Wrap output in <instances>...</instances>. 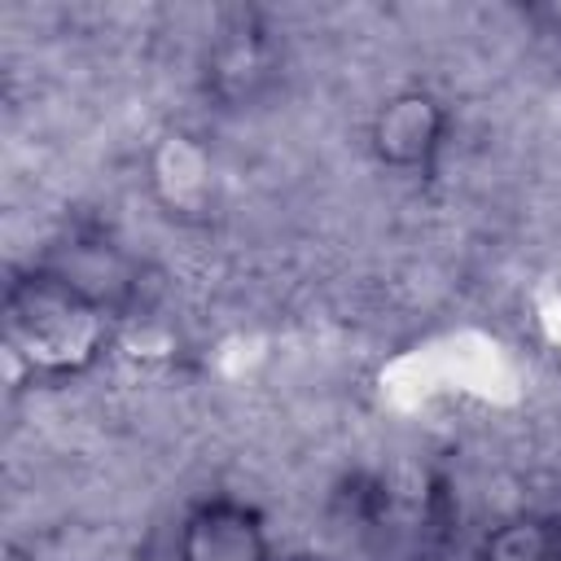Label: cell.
Listing matches in <instances>:
<instances>
[{
  "label": "cell",
  "instance_id": "4",
  "mask_svg": "<svg viewBox=\"0 0 561 561\" xmlns=\"http://www.w3.org/2000/svg\"><path fill=\"white\" fill-rule=\"evenodd\" d=\"M149 188L158 206L180 224H206L219 206L215 153L193 131H162L149 149Z\"/></svg>",
  "mask_w": 561,
  "mask_h": 561
},
{
  "label": "cell",
  "instance_id": "9",
  "mask_svg": "<svg viewBox=\"0 0 561 561\" xmlns=\"http://www.w3.org/2000/svg\"><path fill=\"white\" fill-rule=\"evenodd\" d=\"M557 26H561V13H557Z\"/></svg>",
  "mask_w": 561,
  "mask_h": 561
},
{
  "label": "cell",
  "instance_id": "6",
  "mask_svg": "<svg viewBox=\"0 0 561 561\" xmlns=\"http://www.w3.org/2000/svg\"><path fill=\"white\" fill-rule=\"evenodd\" d=\"M53 272H61L66 280H75L79 289H88L96 302H105L114 316L131 302L136 294V267L131 259L110 245V241H70V254L66 259H44Z\"/></svg>",
  "mask_w": 561,
  "mask_h": 561
},
{
  "label": "cell",
  "instance_id": "2",
  "mask_svg": "<svg viewBox=\"0 0 561 561\" xmlns=\"http://www.w3.org/2000/svg\"><path fill=\"white\" fill-rule=\"evenodd\" d=\"M451 114L430 88H394L368 118V149L390 171H430L447 145Z\"/></svg>",
  "mask_w": 561,
  "mask_h": 561
},
{
  "label": "cell",
  "instance_id": "1",
  "mask_svg": "<svg viewBox=\"0 0 561 561\" xmlns=\"http://www.w3.org/2000/svg\"><path fill=\"white\" fill-rule=\"evenodd\" d=\"M114 311L88 289L35 263L4 285V346L13 364L39 381H66L96 368L114 342Z\"/></svg>",
  "mask_w": 561,
  "mask_h": 561
},
{
  "label": "cell",
  "instance_id": "5",
  "mask_svg": "<svg viewBox=\"0 0 561 561\" xmlns=\"http://www.w3.org/2000/svg\"><path fill=\"white\" fill-rule=\"evenodd\" d=\"M276 70L280 61L267 31L241 18L228 31H219V39L206 53V92L219 96L224 105H250L272 88Z\"/></svg>",
  "mask_w": 561,
  "mask_h": 561
},
{
  "label": "cell",
  "instance_id": "3",
  "mask_svg": "<svg viewBox=\"0 0 561 561\" xmlns=\"http://www.w3.org/2000/svg\"><path fill=\"white\" fill-rule=\"evenodd\" d=\"M175 561H276V552L254 504L237 495H206L180 522Z\"/></svg>",
  "mask_w": 561,
  "mask_h": 561
},
{
  "label": "cell",
  "instance_id": "8",
  "mask_svg": "<svg viewBox=\"0 0 561 561\" xmlns=\"http://www.w3.org/2000/svg\"><path fill=\"white\" fill-rule=\"evenodd\" d=\"M289 561H324V557H289Z\"/></svg>",
  "mask_w": 561,
  "mask_h": 561
},
{
  "label": "cell",
  "instance_id": "7",
  "mask_svg": "<svg viewBox=\"0 0 561 561\" xmlns=\"http://www.w3.org/2000/svg\"><path fill=\"white\" fill-rule=\"evenodd\" d=\"M478 561H561V517L517 513L495 522L478 543Z\"/></svg>",
  "mask_w": 561,
  "mask_h": 561
}]
</instances>
